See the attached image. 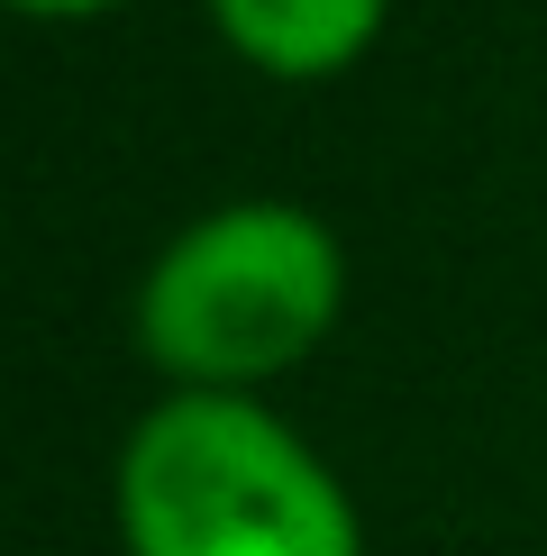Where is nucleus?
I'll return each mask as SVG.
<instances>
[{
  "label": "nucleus",
  "instance_id": "nucleus-1",
  "mask_svg": "<svg viewBox=\"0 0 547 556\" xmlns=\"http://www.w3.org/2000/svg\"><path fill=\"white\" fill-rule=\"evenodd\" d=\"M128 556H365L347 483L256 392H165L110 475Z\"/></svg>",
  "mask_w": 547,
  "mask_h": 556
},
{
  "label": "nucleus",
  "instance_id": "nucleus-4",
  "mask_svg": "<svg viewBox=\"0 0 547 556\" xmlns=\"http://www.w3.org/2000/svg\"><path fill=\"white\" fill-rule=\"evenodd\" d=\"M0 10H18V18H101L119 0H0Z\"/></svg>",
  "mask_w": 547,
  "mask_h": 556
},
{
  "label": "nucleus",
  "instance_id": "nucleus-2",
  "mask_svg": "<svg viewBox=\"0 0 547 556\" xmlns=\"http://www.w3.org/2000/svg\"><path fill=\"white\" fill-rule=\"evenodd\" d=\"M347 311L338 228L302 201H228L174 228L137 283V346L174 392H256Z\"/></svg>",
  "mask_w": 547,
  "mask_h": 556
},
{
  "label": "nucleus",
  "instance_id": "nucleus-3",
  "mask_svg": "<svg viewBox=\"0 0 547 556\" xmlns=\"http://www.w3.org/2000/svg\"><path fill=\"white\" fill-rule=\"evenodd\" d=\"M393 0H211V28L228 55L274 83H329L383 37Z\"/></svg>",
  "mask_w": 547,
  "mask_h": 556
}]
</instances>
